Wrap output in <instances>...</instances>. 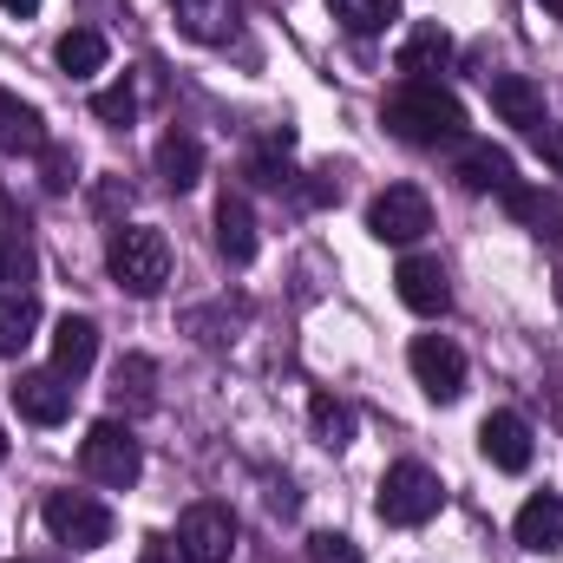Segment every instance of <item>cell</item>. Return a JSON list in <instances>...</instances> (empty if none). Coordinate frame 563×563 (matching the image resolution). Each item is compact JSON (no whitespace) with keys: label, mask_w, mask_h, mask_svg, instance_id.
<instances>
[{"label":"cell","mask_w":563,"mask_h":563,"mask_svg":"<svg viewBox=\"0 0 563 563\" xmlns=\"http://www.w3.org/2000/svg\"><path fill=\"white\" fill-rule=\"evenodd\" d=\"M387 132L407 139V144H426V151L459 144L465 139V106H459L439 79H407V86L387 99Z\"/></svg>","instance_id":"1"},{"label":"cell","mask_w":563,"mask_h":563,"mask_svg":"<svg viewBox=\"0 0 563 563\" xmlns=\"http://www.w3.org/2000/svg\"><path fill=\"white\" fill-rule=\"evenodd\" d=\"M106 269H112V282H119L125 295H157V288L170 282V243H164V230H151V223H119L112 243H106Z\"/></svg>","instance_id":"2"},{"label":"cell","mask_w":563,"mask_h":563,"mask_svg":"<svg viewBox=\"0 0 563 563\" xmlns=\"http://www.w3.org/2000/svg\"><path fill=\"white\" fill-rule=\"evenodd\" d=\"M79 465H86V478L92 485H106V492H132L144 472V452H139V432L119 420H99L86 432V445H79Z\"/></svg>","instance_id":"3"},{"label":"cell","mask_w":563,"mask_h":563,"mask_svg":"<svg viewBox=\"0 0 563 563\" xmlns=\"http://www.w3.org/2000/svg\"><path fill=\"white\" fill-rule=\"evenodd\" d=\"M439 505H445V492H439V478L426 472L420 459L387 465V478H380V518H387V525L413 531L426 518H439Z\"/></svg>","instance_id":"4"},{"label":"cell","mask_w":563,"mask_h":563,"mask_svg":"<svg viewBox=\"0 0 563 563\" xmlns=\"http://www.w3.org/2000/svg\"><path fill=\"white\" fill-rule=\"evenodd\" d=\"M40 518H46V531H53L66 551H99V544H112V505L92 498V492H53Z\"/></svg>","instance_id":"5"},{"label":"cell","mask_w":563,"mask_h":563,"mask_svg":"<svg viewBox=\"0 0 563 563\" xmlns=\"http://www.w3.org/2000/svg\"><path fill=\"white\" fill-rule=\"evenodd\" d=\"M367 230L394 250H413L426 230H432V203H426L420 184H387L374 203H367Z\"/></svg>","instance_id":"6"},{"label":"cell","mask_w":563,"mask_h":563,"mask_svg":"<svg viewBox=\"0 0 563 563\" xmlns=\"http://www.w3.org/2000/svg\"><path fill=\"white\" fill-rule=\"evenodd\" d=\"M177 544H184V558L190 563H230L236 558V518H230V505H190L184 518H177Z\"/></svg>","instance_id":"7"},{"label":"cell","mask_w":563,"mask_h":563,"mask_svg":"<svg viewBox=\"0 0 563 563\" xmlns=\"http://www.w3.org/2000/svg\"><path fill=\"white\" fill-rule=\"evenodd\" d=\"M407 367H413V380L426 387V400H439V407H452L465 394V354L445 334H420L407 347Z\"/></svg>","instance_id":"8"},{"label":"cell","mask_w":563,"mask_h":563,"mask_svg":"<svg viewBox=\"0 0 563 563\" xmlns=\"http://www.w3.org/2000/svg\"><path fill=\"white\" fill-rule=\"evenodd\" d=\"M7 394H13V413L33 420V426H59L73 413V380H66L59 367H26Z\"/></svg>","instance_id":"9"},{"label":"cell","mask_w":563,"mask_h":563,"mask_svg":"<svg viewBox=\"0 0 563 563\" xmlns=\"http://www.w3.org/2000/svg\"><path fill=\"white\" fill-rule=\"evenodd\" d=\"M394 288H400V301H407L413 314H445V308H452V282H445V269H439L432 256H407V263L394 269Z\"/></svg>","instance_id":"10"},{"label":"cell","mask_w":563,"mask_h":563,"mask_svg":"<svg viewBox=\"0 0 563 563\" xmlns=\"http://www.w3.org/2000/svg\"><path fill=\"white\" fill-rule=\"evenodd\" d=\"M492 112L505 119V125H518V132H538L551 112H544V92L525 79V73H498L492 79Z\"/></svg>","instance_id":"11"},{"label":"cell","mask_w":563,"mask_h":563,"mask_svg":"<svg viewBox=\"0 0 563 563\" xmlns=\"http://www.w3.org/2000/svg\"><path fill=\"white\" fill-rule=\"evenodd\" d=\"M518 544L525 551H538V558H551L563 551V498L558 492H538V498H525V511H518Z\"/></svg>","instance_id":"12"},{"label":"cell","mask_w":563,"mask_h":563,"mask_svg":"<svg viewBox=\"0 0 563 563\" xmlns=\"http://www.w3.org/2000/svg\"><path fill=\"white\" fill-rule=\"evenodd\" d=\"M92 361H99V321L66 314V321L53 328V367H59L66 380H79V374H92Z\"/></svg>","instance_id":"13"},{"label":"cell","mask_w":563,"mask_h":563,"mask_svg":"<svg viewBox=\"0 0 563 563\" xmlns=\"http://www.w3.org/2000/svg\"><path fill=\"white\" fill-rule=\"evenodd\" d=\"M478 445H485V459L498 472H525L531 465V426L518 420V413H492V420L478 426Z\"/></svg>","instance_id":"14"},{"label":"cell","mask_w":563,"mask_h":563,"mask_svg":"<svg viewBox=\"0 0 563 563\" xmlns=\"http://www.w3.org/2000/svg\"><path fill=\"white\" fill-rule=\"evenodd\" d=\"M459 184L505 197V190L518 184V164H511V151H498V144H465V151H459Z\"/></svg>","instance_id":"15"},{"label":"cell","mask_w":563,"mask_h":563,"mask_svg":"<svg viewBox=\"0 0 563 563\" xmlns=\"http://www.w3.org/2000/svg\"><path fill=\"white\" fill-rule=\"evenodd\" d=\"M40 328V295L33 288H0V361H20Z\"/></svg>","instance_id":"16"},{"label":"cell","mask_w":563,"mask_h":563,"mask_svg":"<svg viewBox=\"0 0 563 563\" xmlns=\"http://www.w3.org/2000/svg\"><path fill=\"white\" fill-rule=\"evenodd\" d=\"M0 151H7V157H33V151H46V119H40L26 99H13L7 86H0Z\"/></svg>","instance_id":"17"},{"label":"cell","mask_w":563,"mask_h":563,"mask_svg":"<svg viewBox=\"0 0 563 563\" xmlns=\"http://www.w3.org/2000/svg\"><path fill=\"white\" fill-rule=\"evenodd\" d=\"M217 250H223V263H236V269L256 256V217H250V203L230 197V190H223V203H217Z\"/></svg>","instance_id":"18"},{"label":"cell","mask_w":563,"mask_h":563,"mask_svg":"<svg viewBox=\"0 0 563 563\" xmlns=\"http://www.w3.org/2000/svg\"><path fill=\"white\" fill-rule=\"evenodd\" d=\"M445 59H452V33H445L439 20H426V26H413V33L400 40V73H407V79H432Z\"/></svg>","instance_id":"19"},{"label":"cell","mask_w":563,"mask_h":563,"mask_svg":"<svg viewBox=\"0 0 563 563\" xmlns=\"http://www.w3.org/2000/svg\"><path fill=\"white\" fill-rule=\"evenodd\" d=\"M53 59H59V73H73V79H92V73H106L112 46H106V33H99V26H73V33H59Z\"/></svg>","instance_id":"20"},{"label":"cell","mask_w":563,"mask_h":563,"mask_svg":"<svg viewBox=\"0 0 563 563\" xmlns=\"http://www.w3.org/2000/svg\"><path fill=\"white\" fill-rule=\"evenodd\" d=\"M157 177H164L170 190H190V184L203 177V144L190 139V132H164V139H157Z\"/></svg>","instance_id":"21"},{"label":"cell","mask_w":563,"mask_h":563,"mask_svg":"<svg viewBox=\"0 0 563 563\" xmlns=\"http://www.w3.org/2000/svg\"><path fill=\"white\" fill-rule=\"evenodd\" d=\"M170 13L190 40H230L236 26V0H170Z\"/></svg>","instance_id":"22"},{"label":"cell","mask_w":563,"mask_h":563,"mask_svg":"<svg viewBox=\"0 0 563 563\" xmlns=\"http://www.w3.org/2000/svg\"><path fill=\"white\" fill-rule=\"evenodd\" d=\"M308 426H314V439H321L328 452L354 445V407L334 400V394H314V400H308Z\"/></svg>","instance_id":"23"},{"label":"cell","mask_w":563,"mask_h":563,"mask_svg":"<svg viewBox=\"0 0 563 563\" xmlns=\"http://www.w3.org/2000/svg\"><path fill=\"white\" fill-rule=\"evenodd\" d=\"M328 7H334V20H341L347 33H361V40H367V33H387V20L400 13V0H328Z\"/></svg>","instance_id":"24"},{"label":"cell","mask_w":563,"mask_h":563,"mask_svg":"<svg viewBox=\"0 0 563 563\" xmlns=\"http://www.w3.org/2000/svg\"><path fill=\"white\" fill-rule=\"evenodd\" d=\"M92 119H99V125H132V119H139V92H132V79L99 86V92H92Z\"/></svg>","instance_id":"25"},{"label":"cell","mask_w":563,"mask_h":563,"mask_svg":"<svg viewBox=\"0 0 563 563\" xmlns=\"http://www.w3.org/2000/svg\"><path fill=\"white\" fill-rule=\"evenodd\" d=\"M505 210H511L518 223H538V230L558 223V203H551L544 190H531V184H511V190H505Z\"/></svg>","instance_id":"26"},{"label":"cell","mask_w":563,"mask_h":563,"mask_svg":"<svg viewBox=\"0 0 563 563\" xmlns=\"http://www.w3.org/2000/svg\"><path fill=\"white\" fill-rule=\"evenodd\" d=\"M308 558L314 563H361V551H354L341 531H314V538H308Z\"/></svg>","instance_id":"27"},{"label":"cell","mask_w":563,"mask_h":563,"mask_svg":"<svg viewBox=\"0 0 563 563\" xmlns=\"http://www.w3.org/2000/svg\"><path fill=\"white\" fill-rule=\"evenodd\" d=\"M531 144L544 151V164H551V170H563V125H551V119H544V125L531 132Z\"/></svg>","instance_id":"28"},{"label":"cell","mask_w":563,"mask_h":563,"mask_svg":"<svg viewBox=\"0 0 563 563\" xmlns=\"http://www.w3.org/2000/svg\"><path fill=\"white\" fill-rule=\"evenodd\" d=\"M66 184H73V157L46 144V190H66Z\"/></svg>","instance_id":"29"},{"label":"cell","mask_w":563,"mask_h":563,"mask_svg":"<svg viewBox=\"0 0 563 563\" xmlns=\"http://www.w3.org/2000/svg\"><path fill=\"white\" fill-rule=\"evenodd\" d=\"M139 563H190V558H184V544H177V538H151Z\"/></svg>","instance_id":"30"},{"label":"cell","mask_w":563,"mask_h":563,"mask_svg":"<svg viewBox=\"0 0 563 563\" xmlns=\"http://www.w3.org/2000/svg\"><path fill=\"white\" fill-rule=\"evenodd\" d=\"M0 7H7L13 20H26V13H40V0H0Z\"/></svg>","instance_id":"31"},{"label":"cell","mask_w":563,"mask_h":563,"mask_svg":"<svg viewBox=\"0 0 563 563\" xmlns=\"http://www.w3.org/2000/svg\"><path fill=\"white\" fill-rule=\"evenodd\" d=\"M544 7H551V13H563V0H544Z\"/></svg>","instance_id":"32"},{"label":"cell","mask_w":563,"mask_h":563,"mask_svg":"<svg viewBox=\"0 0 563 563\" xmlns=\"http://www.w3.org/2000/svg\"><path fill=\"white\" fill-rule=\"evenodd\" d=\"M0 459H7V432H0Z\"/></svg>","instance_id":"33"}]
</instances>
